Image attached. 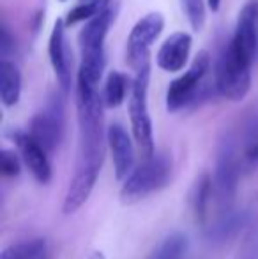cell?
<instances>
[{"label":"cell","instance_id":"cell-1","mask_svg":"<svg viewBox=\"0 0 258 259\" xmlns=\"http://www.w3.org/2000/svg\"><path fill=\"white\" fill-rule=\"evenodd\" d=\"M104 99L99 85L76 76V118H78V148L75 171L62 203L64 215H72L90 198L103 169L108 145L104 129Z\"/></svg>","mask_w":258,"mask_h":259},{"label":"cell","instance_id":"cell-2","mask_svg":"<svg viewBox=\"0 0 258 259\" xmlns=\"http://www.w3.org/2000/svg\"><path fill=\"white\" fill-rule=\"evenodd\" d=\"M172 178V159L165 152L154 154L138 167H134L124 180L121 189V201L124 205H133L154 192L161 191Z\"/></svg>","mask_w":258,"mask_h":259},{"label":"cell","instance_id":"cell-3","mask_svg":"<svg viewBox=\"0 0 258 259\" xmlns=\"http://www.w3.org/2000/svg\"><path fill=\"white\" fill-rule=\"evenodd\" d=\"M149 79H151V65L134 71L131 79V89L128 96V111L131 120L133 138L140 148L143 159H149L156 154L154 133H152V120L149 115Z\"/></svg>","mask_w":258,"mask_h":259},{"label":"cell","instance_id":"cell-4","mask_svg":"<svg viewBox=\"0 0 258 259\" xmlns=\"http://www.w3.org/2000/svg\"><path fill=\"white\" fill-rule=\"evenodd\" d=\"M251 67L253 62L246 60L228 42L216 67V90L219 96L232 103L244 99L251 89Z\"/></svg>","mask_w":258,"mask_h":259},{"label":"cell","instance_id":"cell-5","mask_svg":"<svg viewBox=\"0 0 258 259\" xmlns=\"http://www.w3.org/2000/svg\"><path fill=\"white\" fill-rule=\"evenodd\" d=\"M163 28L165 18L161 13H149L134 23L128 37V62L133 71L151 65V48Z\"/></svg>","mask_w":258,"mask_h":259},{"label":"cell","instance_id":"cell-6","mask_svg":"<svg viewBox=\"0 0 258 259\" xmlns=\"http://www.w3.org/2000/svg\"><path fill=\"white\" fill-rule=\"evenodd\" d=\"M210 69V55L209 52L202 50L195 57L193 64L190 65L182 76L173 79L166 90V109L170 113H175L188 106L195 99L196 92L200 89V83L205 78V74Z\"/></svg>","mask_w":258,"mask_h":259},{"label":"cell","instance_id":"cell-7","mask_svg":"<svg viewBox=\"0 0 258 259\" xmlns=\"http://www.w3.org/2000/svg\"><path fill=\"white\" fill-rule=\"evenodd\" d=\"M28 133L39 141L48 154L59 148L64 136V103L60 96H53L50 103L32 118Z\"/></svg>","mask_w":258,"mask_h":259},{"label":"cell","instance_id":"cell-8","mask_svg":"<svg viewBox=\"0 0 258 259\" xmlns=\"http://www.w3.org/2000/svg\"><path fill=\"white\" fill-rule=\"evenodd\" d=\"M230 46L249 62H255L258 52V2L249 0L239 13Z\"/></svg>","mask_w":258,"mask_h":259},{"label":"cell","instance_id":"cell-9","mask_svg":"<svg viewBox=\"0 0 258 259\" xmlns=\"http://www.w3.org/2000/svg\"><path fill=\"white\" fill-rule=\"evenodd\" d=\"M115 13H117V7H115V4H112L103 13L85 21V25H83L78 35L82 57H106L104 41H106L108 30H110L112 23H114Z\"/></svg>","mask_w":258,"mask_h":259},{"label":"cell","instance_id":"cell-10","mask_svg":"<svg viewBox=\"0 0 258 259\" xmlns=\"http://www.w3.org/2000/svg\"><path fill=\"white\" fill-rule=\"evenodd\" d=\"M65 28H67V25L64 20L55 21L48 41V57L60 89L64 94H67L72 83V58L71 50L65 41Z\"/></svg>","mask_w":258,"mask_h":259},{"label":"cell","instance_id":"cell-11","mask_svg":"<svg viewBox=\"0 0 258 259\" xmlns=\"http://www.w3.org/2000/svg\"><path fill=\"white\" fill-rule=\"evenodd\" d=\"M13 140L18 147L21 160L25 162V166L28 167V171L32 173V177L39 182V184L46 185L52 180V164L48 159V152L39 145V141L32 136L30 133H23V131H16L13 134Z\"/></svg>","mask_w":258,"mask_h":259},{"label":"cell","instance_id":"cell-12","mask_svg":"<svg viewBox=\"0 0 258 259\" xmlns=\"http://www.w3.org/2000/svg\"><path fill=\"white\" fill-rule=\"evenodd\" d=\"M108 147L114 160V171L117 180H126L134 167V147L128 131L121 123L108 127Z\"/></svg>","mask_w":258,"mask_h":259},{"label":"cell","instance_id":"cell-13","mask_svg":"<svg viewBox=\"0 0 258 259\" xmlns=\"http://www.w3.org/2000/svg\"><path fill=\"white\" fill-rule=\"evenodd\" d=\"M193 39L188 32H175L172 34L156 55V64L166 72H180L188 64L191 53Z\"/></svg>","mask_w":258,"mask_h":259},{"label":"cell","instance_id":"cell-14","mask_svg":"<svg viewBox=\"0 0 258 259\" xmlns=\"http://www.w3.org/2000/svg\"><path fill=\"white\" fill-rule=\"evenodd\" d=\"M239 177H241V164H239L237 155L232 150V147H225L217 159L216 177H214V187L223 203H230L234 199Z\"/></svg>","mask_w":258,"mask_h":259},{"label":"cell","instance_id":"cell-15","mask_svg":"<svg viewBox=\"0 0 258 259\" xmlns=\"http://www.w3.org/2000/svg\"><path fill=\"white\" fill-rule=\"evenodd\" d=\"M21 97V72L9 58L0 60V101L6 108H13Z\"/></svg>","mask_w":258,"mask_h":259},{"label":"cell","instance_id":"cell-16","mask_svg":"<svg viewBox=\"0 0 258 259\" xmlns=\"http://www.w3.org/2000/svg\"><path fill=\"white\" fill-rule=\"evenodd\" d=\"M214 178L210 173L203 171L200 177H196L193 192H191V206H193V215L196 222L205 224L207 213H209V203L214 192Z\"/></svg>","mask_w":258,"mask_h":259},{"label":"cell","instance_id":"cell-17","mask_svg":"<svg viewBox=\"0 0 258 259\" xmlns=\"http://www.w3.org/2000/svg\"><path fill=\"white\" fill-rule=\"evenodd\" d=\"M131 81L128 76L121 71H112L106 78L103 90V99L106 108H119L126 101V96H129Z\"/></svg>","mask_w":258,"mask_h":259},{"label":"cell","instance_id":"cell-18","mask_svg":"<svg viewBox=\"0 0 258 259\" xmlns=\"http://www.w3.org/2000/svg\"><path fill=\"white\" fill-rule=\"evenodd\" d=\"M188 249V236L184 233L168 235L147 259H182Z\"/></svg>","mask_w":258,"mask_h":259},{"label":"cell","instance_id":"cell-19","mask_svg":"<svg viewBox=\"0 0 258 259\" xmlns=\"http://www.w3.org/2000/svg\"><path fill=\"white\" fill-rule=\"evenodd\" d=\"M115 0H90V2H78V6H75L65 16V25L72 27L76 23L82 21H89L90 18L97 16L99 13H103L106 7H110Z\"/></svg>","mask_w":258,"mask_h":259},{"label":"cell","instance_id":"cell-20","mask_svg":"<svg viewBox=\"0 0 258 259\" xmlns=\"http://www.w3.org/2000/svg\"><path fill=\"white\" fill-rule=\"evenodd\" d=\"M45 245L46 242L43 238L14 243L2 250L0 259H39L45 256Z\"/></svg>","mask_w":258,"mask_h":259},{"label":"cell","instance_id":"cell-21","mask_svg":"<svg viewBox=\"0 0 258 259\" xmlns=\"http://www.w3.org/2000/svg\"><path fill=\"white\" fill-rule=\"evenodd\" d=\"M182 2V9L188 16L191 28L195 32H200L205 27V0H180Z\"/></svg>","mask_w":258,"mask_h":259},{"label":"cell","instance_id":"cell-22","mask_svg":"<svg viewBox=\"0 0 258 259\" xmlns=\"http://www.w3.org/2000/svg\"><path fill=\"white\" fill-rule=\"evenodd\" d=\"M0 171L4 178H16L21 171L20 157L14 154L13 150H2L0 157Z\"/></svg>","mask_w":258,"mask_h":259},{"label":"cell","instance_id":"cell-23","mask_svg":"<svg viewBox=\"0 0 258 259\" xmlns=\"http://www.w3.org/2000/svg\"><path fill=\"white\" fill-rule=\"evenodd\" d=\"M14 39L11 37L9 28H7L6 23H2V39H0V53H2V58H7V55L13 52L14 48Z\"/></svg>","mask_w":258,"mask_h":259},{"label":"cell","instance_id":"cell-24","mask_svg":"<svg viewBox=\"0 0 258 259\" xmlns=\"http://www.w3.org/2000/svg\"><path fill=\"white\" fill-rule=\"evenodd\" d=\"M246 160L249 164H258V143H253L251 147L246 150Z\"/></svg>","mask_w":258,"mask_h":259},{"label":"cell","instance_id":"cell-25","mask_svg":"<svg viewBox=\"0 0 258 259\" xmlns=\"http://www.w3.org/2000/svg\"><path fill=\"white\" fill-rule=\"evenodd\" d=\"M207 6H209V9L212 11V13H216L221 7V0H207Z\"/></svg>","mask_w":258,"mask_h":259},{"label":"cell","instance_id":"cell-26","mask_svg":"<svg viewBox=\"0 0 258 259\" xmlns=\"http://www.w3.org/2000/svg\"><path fill=\"white\" fill-rule=\"evenodd\" d=\"M89 259H104V256H103V254H101V252H97V250H96V252L90 254Z\"/></svg>","mask_w":258,"mask_h":259},{"label":"cell","instance_id":"cell-27","mask_svg":"<svg viewBox=\"0 0 258 259\" xmlns=\"http://www.w3.org/2000/svg\"><path fill=\"white\" fill-rule=\"evenodd\" d=\"M78 2H90V0H78Z\"/></svg>","mask_w":258,"mask_h":259},{"label":"cell","instance_id":"cell-28","mask_svg":"<svg viewBox=\"0 0 258 259\" xmlns=\"http://www.w3.org/2000/svg\"><path fill=\"white\" fill-rule=\"evenodd\" d=\"M39 259H45V256H43V257H39Z\"/></svg>","mask_w":258,"mask_h":259},{"label":"cell","instance_id":"cell-29","mask_svg":"<svg viewBox=\"0 0 258 259\" xmlns=\"http://www.w3.org/2000/svg\"><path fill=\"white\" fill-rule=\"evenodd\" d=\"M60 2H65V0H60Z\"/></svg>","mask_w":258,"mask_h":259}]
</instances>
